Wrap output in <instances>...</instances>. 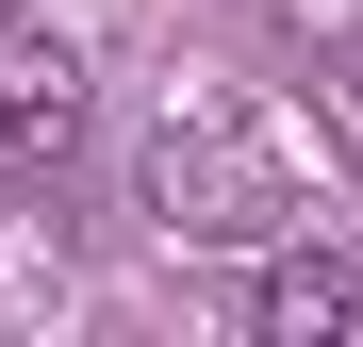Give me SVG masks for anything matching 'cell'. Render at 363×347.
I'll use <instances>...</instances> for the list:
<instances>
[{"label": "cell", "mask_w": 363, "mask_h": 347, "mask_svg": "<svg viewBox=\"0 0 363 347\" xmlns=\"http://www.w3.org/2000/svg\"><path fill=\"white\" fill-rule=\"evenodd\" d=\"M165 231H281L264 149H231V133H182V116H165Z\"/></svg>", "instance_id": "cell-1"}, {"label": "cell", "mask_w": 363, "mask_h": 347, "mask_svg": "<svg viewBox=\"0 0 363 347\" xmlns=\"http://www.w3.org/2000/svg\"><path fill=\"white\" fill-rule=\"evenodd\" d=\"M67 133H83V67H67V50H17V33H0V182L67 165Z\"/></svg>", "instance_id": "cell-2"}, {"label": "cell", "mask_w": 363, "mask_h": 347, "mask_svg": "<svg viewBox=\"0 0 363 347\" xmlns=\"http://www.w3.org/2000/svg\"><path fill=\"white\" fill-rule=\"evenodd\" d=\"M248 314H264V347H347L363 331V248H281Z\"/></svg>", "instance_id": "cell-3"}, {"label": "cell", "mask_w": 363, "mask_h": 347, "mask_svg": "<svg viewBox=\"0 0 363 347\" xmlns=\"http://www.w3.org/2000/svg\"><path fill=\"white\" fill-rule=\"evenodd\" d=\"M17 17H33V0H0V33H17Z\"/></svg>", "instance_id": "cell-4"}]
</instances>
